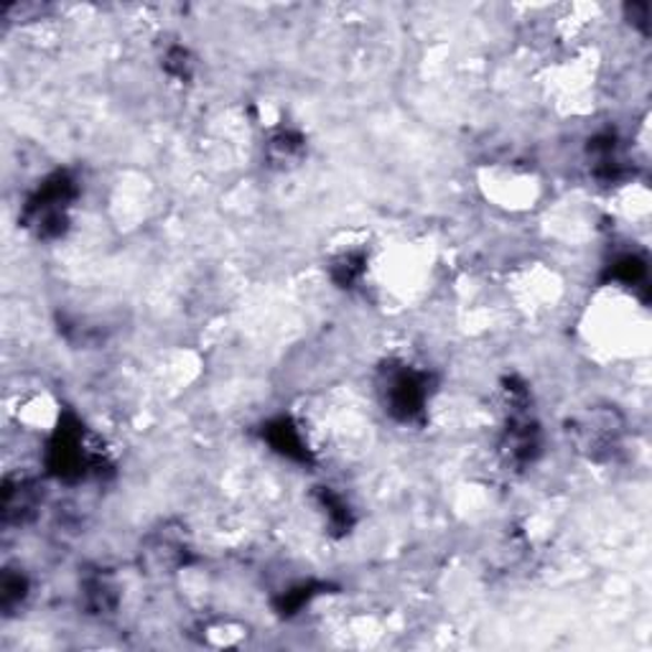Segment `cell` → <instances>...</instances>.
Here are the masks:
<instances>
[{
  "instance_id": "cell-3",
  "label": "cell",
  "mask_w": 652,
  "mask_h": 652,
  "mask_svg": "<svg viewBox=\"0 0 652 652\" xmlns=\"http://www.w3.org/2000/svg\"><path fill=\"white\" fill-rule=\"evenodd\" d=\"M383 400L403 424L416 420L428 403V375L410 365H390L383 373Z\"/></svg>"
},
{
  "instance_id": "cell-7",
  "label": "cell",
  "mask_w": 652,
  "mask_h": 652,
  "mask_svg": "<svg viewBox=\"0 0 652 652\" xmlns=\"http://www.w3.org/2000/svg\"><path fill=\"white\" fill-rule=\"evenodd\" d=\"M26 589H29V583L21 577V573H6L3 579V607L11 612L13 607H19L26 597Z\"/></svg>"
},
{
  "instance_id": "cell-2",
  "label": "cell",
  "mask_w": 652,
  "mask_h": 652,
  "mask_svg": "<svg viewBox=\"0 0 652 652\" xmlns=\"http://www.w3.org/2000/svg\"><path fill=\"white\" fill-rule=\"evenodd\" d=\"M47 461L59 479H82L100 467V449L80 420L64 418L51 436Z\"/></svg>"
},
{
  "instance_id": "cell-1",
  "label": "cell",
  "mask_w": 652,
  "mask_h": 652,
  "mask_svg": "<svg viewBox=\"0 0 652 652\" xmlns=\"http://www.w3.org/2000/svg\"><path fill=\"white\" fill-rule=\"evenodd\" d=\"M77 196V182L67 171L47 176L26 202V227L39 237H59L70 225V210Z\"/></svg>"
},
{
  "instance_id": "cell-4",
  "label": "cell",
  "mask_w": 652,
  "mask_h": 652,
  "mask_svg": "<svg viewBox=\"0 0 652 652\" xmlns=\"http://www.w3.org/2000/svg\"><path fill=\"white\" fill-rule=\"evenodd\" d=\"M573 434H577V441L583 451L599 457L602 451H609V446L617 444L620 424H617L614 414H609V410H591V414L577 420Z\"/></svg>"
},
{
  "instance_id": "cell-6",
  "label": "cell",
  "mask_w": 652,
  "mask_h": 652,
  "mask_svg": "<svg viewBox=\"0 0 652 652\" xmlns=\"http://www.w3.org/2000/svg\"><path fill=\"white\" fill-rule=\"evenodd\" d=\"M268 441L273 444V449H278L283 457H291V459H308V449H306V441L302 431H298V426L294 420H286L281 418L276 424L271 426L268 431Z\"/></svg>"
},
{
  "instance_id": "cell-5",
  "label": "cell",
  "mask_w": 652,
  "mask_h": 652,
  "mask_svg": "<svg viewBox=\"0 0 652 652\" xmlns=\"http://www.w3.org/2000/svg\"><path fill=\"white\" fill-rule=\"evenodd\" d=\"M29 479H6L3 489V518L6 522H23L37 508V492Z\"/></svg>"
}]
</instances>
